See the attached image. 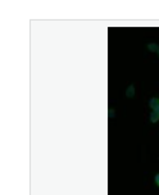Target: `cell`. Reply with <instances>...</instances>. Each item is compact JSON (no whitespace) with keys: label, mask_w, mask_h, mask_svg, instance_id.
<instances>
[{"label":"cell","mask_w":159,"mask_h":195,"mask_svg":"<svg viewBox=\"0 0 159 195\" xmlns=\"http://www.w3.org/2000/svg\"><path fill=\"white\" fill-rule=\"evenodd\" d=\"M149 104H150V107H151V109L155 110L158 107H159V99H157V98H151L150 102H149Z\"/></svg>","instance_id":"obj_1"},{"label":"cell","mask_w":159,"mask_h":195,"mask_svg":"<svg viewBox=\"0 0 159 195\" xmlns=\"http://www.w3.org/2000/svg\"><path fill=\"white\" fill-rule=\"evenodd\" d=\"M158 119H159V113L153 112L151 116H150V121H151L153 123H155V122H158Z\"/></svg>","instance_id":"obj_2"},{"label":"cell","mask_w":159,"mask_h":195,"mask_svg":"<svg viewBox=\"0 0 159 195\" xmlns=\"http://www.w3.org/2000/svg\"><path fill=\"white\" fill-rule=\"evenodd\" d=\"M148 49L149 50H151V52H159V46L157 45V44H149V45H148Z\"/></svg>","instance_id":"obj_3"},{"label":"cell","mask_w":159,"mask_h":195,"mask_svg":"<svg viewBox=\"0 0 159 195\" xmlns=\"http://www.w3.org/2000/svg\"><path fill=\"white\" fill-rule=\"evenodd\" d=\"M133 94H135V92H133V86H130V87H128V90H127V96L131 98Z\"/></svg>","instance_id":"obj_4"},{"label":"cell","mask_w":159,"mask_h":195,"mask_svg":"<svg viewBox=\"0 0 159 195\" xmlns=\"http://www.w3.org/2000/svg\"><path fill=\"white\" fill-rule=\"evenodd\" d=\"M155 184H157V185L159 186V173H158V175L155 176Z\"/></svg>","instance_id":"obj_5"},{"label":"cell","mask_w":159,"mask_h":195,"mask_svg":"<svg viewBox=\"0 0 159 195\" xmlns=\"http://www.w3.org/2000/svg\"><path fill=\"white\" fill-rule=\"evenodd\" d=\"M154 112H157V113H159V107H158V108H157V109L154 110Z\"/></svg>","instance_id":"obj_6"},{"label":"cell","mask_w":159,"mask_h":195,"mask_svg":"<svg viewBox=\"0 0 159 195\" xmlns=\"http://www.w3.org/2000/svg\"><path fill=\"white\" fill-rule=\"evenodd\" d=\"M158 54H159V52H158Z\"/></svg>","instance_id":"obj_7"}]
</instances>
